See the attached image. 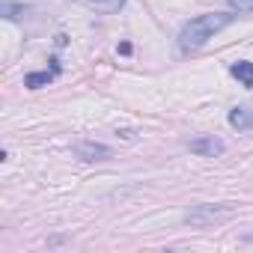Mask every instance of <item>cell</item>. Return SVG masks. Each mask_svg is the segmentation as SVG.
<instances>
[{"label":"cell","mask_w":253,"mask_h":253,"mask_svg":"<svg viewBox=\"0 0 253 253\" xmlns=\"http://www.w3.org/2000/svg\"><path fill=\"white\" fill-rule=\"evenodd\" d=\"M232 21H235L232 12L197 15V18H191V21L182 27V33H179V48H182V51H197V48H203L209 39H214L223 27H229Z\"/></svg>","instance_id":"6da1fadb"},{"label":"cell","mask_w":253,"mask_h":253,"mask_svg":"<svg viewBox=\"0 0 253 253\" xmlns=\"http://www.w3.org/2000/svg\"><path fill=\"white\" fill-rule=\"evenodd\" d=\"M232 214H235V206H229V203H223V206H209V203H203V206H194V209L185 211V223L206 229V226H214V223L229 220Z\"/></svg>","instance_id":"7a4b0ae2"},{"label":"cell","mask_w":253,"mask_h":253,"mask_svg":"<svg viewBox=\"0 0 253 253\" xmlns=\"http://www.w3.org/2000/svg\"><path fill=\"white\" fill-rule=\"evenodd\" d=\"M72 152H75V158H81V161H86V164L113 158V149L104 146V143H95V140H81V143L72 146Z\"/></svg>","instance_id":"3957f363"},{"label":"cell","mask_w":253,"mask_h":253,"mask_svg":"<svg viewBox=\"0 0 253 253\" xmlns=\"http://www.w3.org/2000/svg\"><path fill=\"white\" fill-rule=\"evenodd\" d=\"M191 152L194 155H203V158H217V155H223L226 152V146H223V140L220 137H197V140H191Z\"/></svg>","instance_id":"277c9868"},{"label":"cell","mask_w":253,"mask_h":253,"mask_svg":"<svg viewBox=\"0 0 253 253\" xmlns=\"http://www.w3.org/2000/svg\"><path fill=\"white\" fill-rule=\"evenodd\" d=\"M229 125L235 131H250L253 128V107L241 104V107H232L229 110Z\"/></svg>","instance_id":"5b68a950"},{"label":"cell","mask_w":253,"mask_h":253,"mask_svg":"<svg viewBox=\"0 0 253 253\" xmlns=\"http://www.w3.org/2000/svg\"><path fill=\"white\" fill-rule=\"evenodd\" d=\"M75 3H81L84 9L89 12H101V15H113L125 6V0H75Z\"/></svg>","instance_id":"8992f818"},{"label":"cell","mask_w":253,"mask_h":253,"mask_svg":"<svg viewBox=\"0 0 253 253\" xmlns=\"http://www.w3.org/2000/svg\"><path fill=\"white\" fill-rule=\"evenodd\" d=\"M229 75L238 78L247 89H253V63H250V60H238V63H232V66H229Z\"/></svg>","instance_id":"52a82bcc"},{"label":"cell","mask_w":253,"mask_h":253,"mask_svg":"<svg viewBox=\"0 0 253 253\" xmlns=\"http://www.w3.org/2000/svg\"><path fill=\"white\" fill-rule=\"evenodd\" d=\"M54 75H57V72H30V75H24V86H30V89L48 86V84L54 81Z\"/></svg>","instance_id":"ba28073f"},{"label":"cell","mask_w":253,"mask_h":253,"mask_svg":"<svg viewBox=\"0 0 253 253\" xmlns=\"http://www.w3.org/2000/svg\"><path fill=\"white\" fill-rule=\"evenodd\" d=\"M24 12H27L24 6H15V3H3V15H6L9 21H18V18H21Z\"/></svg>","instance_id":"9c48e42d"},{"label":"cell","mask_w":253,"mask_h":253,"mask_svg":"<svg viewBox=\"0 0 253 253\" xmlns=\"http://www.w3.org/2000/svg\"><path fill=\"white\" fill-rule=\"evenodd\" d=\"M229 9L232 12H253V0H229Z\"/></svg>","instance_id":"30bf717a"},{"label":"cell","mask_w":253,"mask_h":253,"mask_svg":"<svg viewBox=\"0 0 253 253\" xmlns=\"http://www.w3.org/2000/svg\"><path fill=\"white\" fill-rule=\"evenodd\" d=\"M122 140H134V131H128V128H122V131H116Z\"/></svg>","instance_id":"8fae6325"}]
</instances>
